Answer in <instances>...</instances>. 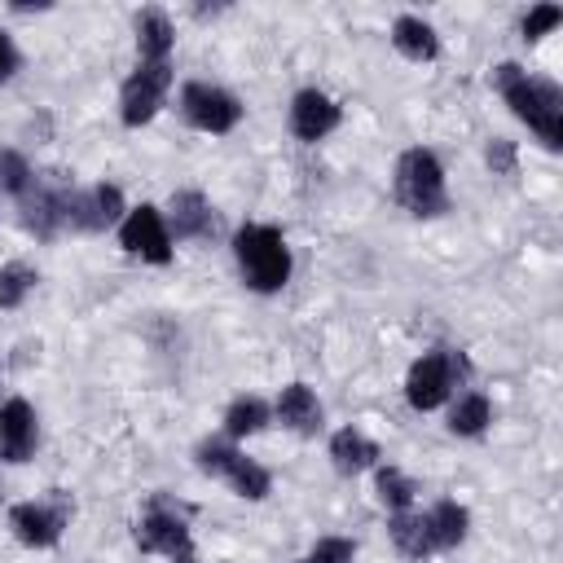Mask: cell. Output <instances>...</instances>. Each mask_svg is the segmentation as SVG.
I'll return each instance as SVG.
<instances>
[{
    "label": "cell",
    "mask_w": 563,
    "mask_h": 563,
    "mask_svg": "<svg viewBox=\"0 0 563 563\" xmlns=\"http://www.w3.org/2000/svg\"><path fill=\"white\" fill-rule=\"evenodd\" d=\"M31 185H35V176H31L26 158H22L18 150H0V189H4V194L26 198V194H31Z\"/></svg>",
    "instance_id": "603a6c76"
},
{
    "label": "cell",
    "mask_w": 563,
    "mask_h": 563,
    "mask_svg": "<svg viewBox=\"0 0 563 563\" xmlns=\"http://www.w3.org/2000/svg\"><path fill=\"white\" fill-rule=\"evenodd\" d=\"M35 449V409L26 400H9L0 409V457L26 462Z\"/></svg>",
    "instance_id": "7c38bea8"
},
{
    "label": "cell",
    "mask_w": 563,
    "mask_h": 563,
    "mask_svg": "<svg viewBox=\"0 0 563 563\" xmlns=\"http://www.w3.org/2000/svg\"><path fill=\"white\" fill-rule=\"evenodd\" d=\"M488 418H493V405H488V396L471 391V396H462V400H457V409H453L449 427H453V435H479V431L488 427Z\"/></svg>",
    "instance_id": "7402d4cb"
},
{
    "label": "cell",
    "mask_w": 563,
    "mask_h": 563,
    "mask_svg": "<svg viewBox=\"0 0 563 563\" xmlns=\"http://www.w3.org/2000/svg\"><path fill=\"white\" fill-rule=\"evenodd\" d=\"M35 286V273L26 264H9L0 268V308H18L26 299V290Z\"/></svg>",
    "instance_id": "cb8c5ba5"
},
{
    "label": "cell",
    "mask_w": 563,
    "mask_h": 563,
    "mask_svg": "<svg viewBox=\"0 0 563 563\" xmlns=\"http://www.w3.org/2000/svg\"><path fill=\"white\" fill-rule=\"evenodd\" d=\"M167 84H172V66L167 62H141L136 75L123 84V101H119L123 106V123L128 128L150 123L158 114V106H163Z\"/></svg>",
    "instance_id": "5b68a950"
},
{
    "label": "cell",
    "mask_w": 563,
    "mask_h": 563,
    "mask_svg": "<svg viewBox=\"0 0 563 563\" xmlns=\"http://www.w3.org/2000/svg\"><path fill=\"white\" fill-rule=\"evenodd\" d=\"M224 479L233 484V493H238V497H251V501H260V497L268 493V471H264V466H255V462H251V457H242V453H233V457H229Z\"/></svg>",
    "instance_id": "d6986e66"
},
{
    "label": "cell",
    "mask_w": 563,
    "mask_h": 563,
    "mask_svg": "<svg viewBox=\"0 0 563 563\" xmlns=\"http://www.w3.org/2000/svg\"><path fill=\"white\" fill-rule=\"evenodd\" d=\"M233 255L251 290H282L290 277V251L273 224H242L233 238Z\"/></svg>",
    "instance_id": "7a4b0ae2"
},
{
    "label": "cell",
    "mask_w": 563,
    "mask_h": 563,
    "mask_svg": "<svg viewBox=\"0 0 563 563\" xmlns=\"http://www.w3.org/2000/svg\"><path fill=\"white\" fill-rule=\"evenodd\" d=\"M119 242L132 255L150 260V264H167L172 260V233H167L158 207H132L128 220H123V229H119Z\"/></svg>",
    "instance_id": "52a82bcc"
},
{
    "label": "cell",
    "mask_w": 563,
    "mask_h": 563,
    "mask_svg": "<svg viewBox=\"0 0 563 563\" xmlns=\"http://www.w3.org/2000/svg\"><path fill=\"white\" fill-rule=\"evenodd\" d=\"M396 198L413 211V216H440L449 211V194H444V172L435 163L431 150H409L396 163Z\"/></svg>",
    "instance_id": "3957f363"
},
{
    "label": "cell",
    "mask_w": 563,
    "mask_h": 563,
    "mask_svg": "<svg viewBox=\"0 0 563 563\" xmlns=\"http://www.w3.org/2000/svg\"><path fill=\"white\" fill-rule=\"evenodd\" d=\"M559 22H563V9H559V4H541V9H532V13L523 18V35L537 40V35H545V31L559 26Z\"/></svg>",
    "instance_id": "4316f807"
},
{
    "label": "cell",
    "mask_w": 563,
    "mask_h": 563,
    "mask_svg": "<svg viewBox=\"0 0 563 563\" xmlns=\"http://www.w3.org/2000/svg\"><path fill=\"white\" fill-rule=\"evenodd\" d=\"M457 374H462V356L457 352H427L422 361H413V369L405 378L409 405L413 409H435L449 396V387H453Z\"/></svg>",
    "instance_id": "277c9868"
},
{
    "label": "cell",
    "mask_w": 563,
    "mask_h": 563,
    "mask_svg": "<svg viewBox=\"0 0 563 563\" xmlns=\"http://www.w3.org/2000/svg\"><path fill=\"white\" fill-rule=\"evenodd\" d=\"M277 418H282L290 431H299V435L321 431V405H317V396H312L303 383L282 387V396H277Z\"/></svg>",
    "instance_id": "4fadbf2b"
},
{
    "label": "cell",
    "mask_w": 563,
    "mask_h": 563,
    "mask_svg": "<svg viewBox=\"0 0 563 563\" xmlns=\"http://www.w3.org/2000/svg\"><path fill=\"white\" fill-rule=\"evenodd\" d=\"M334 123H339V106H334L325 92L303 88V92L295 97V106H290V128H295L299 141H321Z\"/></svg>",
    "instance_id": "8fae6325"
},
{
    "label": "cell",
    "mask_w": 563,
    "mask_h": 563,
    "mask_svg": "<svg viewBox=\"0 0 563 563\" xmlns=\"http://www.w3.org/2000/svg\"><path fill=\"white\" fill-rule=\"evenodd\" d=\"M391 541L400 545V554L409 559H427L435 550V537H431V519L427 515H409V510H396L391 519Z\"/></svg>",
    "instance_id": "e0dca14e"
},
{
    "label": "cell",
    "mask_w": 563,
    "mask_h": 563,
    "mask_svg": "<svg viewBox=\"0 0 563 563\" xmlns=\"http://www.w3.org/2000/svg\"><path fill=\"white\" fill-rule=\"evenodd\" d=\"M180 110H185V119H189L194 128H202V132H229V128H238V119H242V106H238L224 88H216V84H185Z\"/></svg>",
    "instance_id": "8992f818"
},
{
    "label": "cell",
    "mask_w": 563,
    "mask_h": 563,
    "mask_svg": "<svg viewBox=\"0 0 563 563\" xmlns=\"http://www.w3.org/2000/svg\"><path fill=\"white\" fill-rule=\"evenodd\" d=\"M176 563H198V559H194V550H189V554H180V559H176Z\"/></svg>",
    "instance_id": "f546056e"
},
{
    "label": "cell",
    "mask_w": 563,
    "mask_h": 563,
    "mask_svg": "<svg viewBox=\"0 0 563 563\" xmlns=\"http://www.w3.org/2000/svg\"><path fill=\"white\" fill-rule=\"evenodd\" d=\"M264 422H268V405H264L260 396H242V400H233V405H229V413H224V427H229V435H233V440L255 435Z\"/></svg>",
    "instance_id": "44dd1931"
},
{
    "label": "cell",
    "mask_w": 563,
    "mask_h": 563,
    "mask_svg": "<svg viewBox=\"0 0 563 563\" xmlns=\"http://www.w3.org/2000/svg\"><path fill=\"white\" fill-rule=\"evenodd\" d=\"M119 211H123L119 189H114V185H97V189H88V194H66L62 220H66V224H79V229H106V224L119 220Z\"/></svg>",
    "instance_id": "ba28073f"
},
{
    "label": "cell",
    "mask_w": 563,
    "mask_h": 563,
    "mask_svg": "<svg viewBox=\"0 0 563 563\" xmlns=\"http://www.w3.org/2000/svg\"><path fill=\"white\" fill-rule=\"evenodd\" d=\"M172 229H176V238H207L211 233V207H207V198L194 194V189L172 194Z\"/></svg>",
    "instance_id": "5bb4252c"
},
{
    "label": "cell",
    "mask_w": 563,
    "mask_h": 563,
    "mask_svg": "<svg viewBox=\"0 0 563 563\" xmlns=\"http://www.w3.org/2000/svg\"><path fill=\"white\" fill-rule=\"evenodd\" d=\"M330 457H334V466H339L343 475H356V471L374 466L378 449H374V444H369L361 431L343 427V431H334V440H330Z\"/></svg>",
    "instance_id": "ac0fdd59"
},
{
    "label": "cell",
    "mask_w": 563,
    "mask_h": 563,
    "mask_svg": "<svg viewBox=\"0 0 563 563\" xmlns=\"http://www.w3.org/2000/svg\"><path fill=\"white\" fill-rule=\"evenodd\" d=\"M493 79H497L501 97L510 101V110H515L545 145H563V101H559V88H554V84L528 79V70H519L515 62H501Z\"/></svg>",
    "instance_id": "6da1fadb"
},
{
    "label": "cell",
    "mask_w": 563,
    "mask_h": 563,
    "mask_svg": "<svg viewBox=\"0 0 563 563\" xmlns=\"http://www.w3.org/2000/svg\"><path fill=\"white\" fill-rule=\"evenodd\" d=\"M378 501L391 506V510H405L413 501V484L396 466H387V471H378Z\"/></svg>",
    "instance_id": "d4e9b609"
},
{
    "label": "cell",
    "mask_w": 563,
    "mask_h": 563,
    "mask_svg": "<svg viewBox=\"0 0 563 563\" xmlns=\"http://www.w3.org/2000/svg\"><path fill=\"white\" fill-rule=\"evenodd\" d=\"M299 563H308V559H299Z\"/></svg>",
    "instance_id": "4dcf8cb0"
},
{
    "label": "cell",
    "mask_w": 563,
    "mask_h": 563,
    "mask_svg": "<svg viewBox=\"0 0 563 563\" xmlns=\"http://www.w3.org/2000/svg\"><path fill=\"white\" fill-rule=\"evenodd\" d=\"M488 163H493L497 172H515V145H510V141H493V145H488Z\"/></svg>",
    "instance_id": "83f0119b"
},
{
    "label": "cell",
    "mask_w": 563,
    "mask_h": 563,
    "mask_svg": "<svg viewBox=\"0 0 563 563\" xmlns=\"http://www.w3.org/2000/svg\"><path fill=\"white\" fill-rule=\"evenodd\" d=\"M391 44L405 53V57H413V62H431L435 53H440V40H435V31L422 22V18H396V26H391Z\"/></svg>",
    "instance_id": "2e32d148"
},
{
    "label": "cell",
    "mask_w": 563,
    "mask_h": 563,
    "mask_svg": "<svg viewBox=\"0 0 563 563\" xmlns=\"http://www.w3.org/2000/svg\"><path fill=\"white\" fill-rule=\"evenodd\" d=\"M13 66H18V53H13V44L0 35V79H9V75H13Z\"/></svg>",
    "instance_id": "f1b7e54d"
},
{
    "label": "cell",
    "mask_w": 563,
    "mask_h": 563,
    "mask_svg": "<svg viewBox=\"0 0 563 563\" xmlns=\"http://www.w3.org/2000/svg\"><path fill=\"white\" fill-rule=\"evenodd\" d=\"M427 519H431V537H435V550H449V545H457V541L466 537V523H471V519H466V510H462L457 501H440V506H435Z\"/></svg>",
    "instance_id": "ffe728a7"
},
{
    "label": "cell",
    "mask_w": 563,
    "mask_h": 563,
    "mask_svg": "<svg viewBox=\"0 0 563 563\" xmlns=\"http://www.w3.org/2000/svg\"><path fill=\"white\" fill-rule=\"evenodd\" d=\"M352 554H356L352 541H343V537H325V541L312 545L308 563H352Z\"/></svg>",
    "instance_id": "484cf974"
},
{
    "label": "cell",
    "mask_w": 563,
    "mask_h": 563,
    "mask_svg": "<svg viewBox=\"0 0 563 563\" xmlns=\"http://www.w3.org/2000/svg\"><path fill=\"white\" fill-rule=\"evenodd\" d=\"M172 40H176V35H172L167 13L145 9V13L136 18V48H141V62H167Z\"/></svg>",
    "instance_id": "9a60e30c"
},
{
    "label": "cell",
    "mask_w": 563,
    "mask_h": 563,
    "mask_svg": "<svg viewBox=\"0 0 563 563\" xmlns=\"http://www.w3.org/2000/svg\"><path fill=\"white\" fill-rule=\"evenodd\" d=\"M136 541H141V550H158V554H172V559L189 554V528H185V519L176 510H163V506H154L136 523Z\"/></svg>",
    "instance_id": "30bf717a"
},
{
    "label": "cell",
    "mask_w": 563,
    "mask_h": 563,
    "mask_svg": "<svg viewBox=\"0 0 563 563\" xmlns=\"http://www.w3.org/2000/svg\"><path fill=\"white\" fill-rule=\"evenodd\" d=\"M9 523H13V532H18V541L22 545H53L57 537H62V523H66V506L57 501V506H40V501H22V506H13L9 510Z\"/></svg>",
    "instance_id": "9c48e42d"
}]
</instances>
